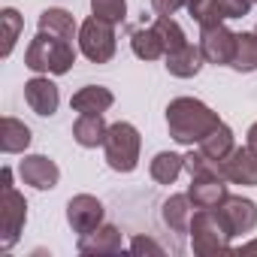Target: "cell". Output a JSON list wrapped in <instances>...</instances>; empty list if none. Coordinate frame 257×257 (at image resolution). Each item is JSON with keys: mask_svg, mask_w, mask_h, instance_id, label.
Listing matches in <instances>:
<instances>
[{"mask_svg": "<svg viewBox=\"0 0 257 257\" xmlns=\"http://www.w3.org/2000/svg\"><path fill=\"white\" fill-rule=\"evenodd\" d=\"M19 176H22L25 185L37 188V191H52V188L58 185V179H61V170H58V164H55L52 158H46V155H28V158L19 164Z\"/></svg>", "mask_w": 257, "mask_h": 257, "instance_id": "9c48e42d", "label": "cell"}, {"mask_svg": "<svg viewBox=\"0 0 257 257\" xmlns=\"http://www.w3.org/2000/svg\"><path fill=\"white\" fill-rule=\"evenodd\" d=\"M140 149H143V140H140V131L134 124H127V121L109 124L103 152H106V164L115 173H134L140 164Z\"/></svg>", "mask_w": 257, "mask_h": 257, "instance_id": "277c9868", "label": "cell"}, {"mask_svg": "<svg viewBox=\"0 0 257 257\" xmlns=\"http://www.w3.org/2000/svg\"><path fill=\"white\" fill-rule=\"evenodd\" d=\"M215 4L224 13V19H245L254 7V0H215Z\"/></svg>", "mask_w": 257, "mask_h": 257, "instance_id": "f1b7e54d", "label": "cell"}, {"mask_svg": "<svg viewBox=\"0 0 257 257\" xmlns=\"http://www.w3.org/2000/svg\"><path fill=\"white\" fill-rule=\"evenodd\" d=\"M131 251H137V254H143V251H152V254H161L164 248L155 242V239H146V236H137L134 242H131Z\"/></svg>", "mask_w": 257, "mask_h": 257, "instance_id": "4dcf8cb0", "label": "cell"}, {"mask_svg": "<svg viewBox=\"0 0 257 257\" xmlns=\"http://www.w3.org/2000/svg\"><path fill=\"white\" fill-rule=\"evenodd\" d=\"M79 49L91 64H106L115 55V25L91 16L79 28Z\"/></svg>", "mask_w": 257, "mask_h": 257, "instance_id": "8992f818", "label": "cell"}, {"mask_svg": "<svg viewBox=\"0 0 257 257\" xmlns=\"http://www.w3.org/2000/svg\"><path fill=\"white\" fill-rule=\"evenodd\" d=\"M155 31L161 34V40H164V49H167V52H176V49H182V46L188 43L185 31L179 28V22H176L173 16H158V19H155Z\"/></svg>", "mask_w": 257, "mask_h": 257, "instance_id": "484cf974", "label": "cell"}, {"mask_svg": "<svg viewBox=\"0 0 257 257\" xmlns=\"http://www.w3.org/2000/svg\"><path fill=\"white\" fill-rule=\"evenodd\" d=\"M218 124H221L218 112H212L197 97H176L167 106V127L179 146H194V143L200 146Z\"/></svg>", "mask_w": 257, "mask_h": 257, "instance_id": "6da1fadb", "label": "cell"}, {"mask_svg": "<svg viewBox=\"0 0 257 257\" xmlns=\"http://www.w3.org/2000/svg\"><path fill=\"white\" fill-rule=\"evenodd\" d=\"M0 25H4V49H0V55L10 58L13 49H16V40H19V34L25 28V22H22V16L16 10H4V13H0Z\"/></svg>", "mask_w": 257, "mask_h": 257, "instance_id": "4316f807", "label": "cell"}, {"mask_svg": "<svg viewBox=\"0 0 257 257\" xmlns=\"http://www.w3.org/2000/svg\"><path fill=\"white\" fill-rule=\"evenodd\" d=\"M194 209H197V206L191 203V197H188V194H173V197L164 203L161 218H164V224H167L173 233H188V230H191Z\"/></svg>", "mask_w": 257, "mask_h": 257, "instance_id": "e0dca14e", "label": "cell"}, {"mask_svg": "<svg viewBox=\"0 0 257 257\" xmlns=\"http://www.w3.org/2000/svg\"><path fill=\"white\" fill-rule=\"evenodd\" d=\"M233 49H236V34L227 31L224 22L200 28V52H203V58H206L209 64H215V67H230Z\"/></svg>", "mask_w": 257, "mask_h": 257, "instance_id": "52a82bcc", "label": "cell"}, {"mask_svg": "<svg viewBox=\"0 0 257 257\" xmlns=\"http://www.w3.org/2000/svg\"><path fill=\"white\" fill-rule=\"evenodd\" d=\"M242 251H257V239H254V242H248V245H245Z\"/></svg>", "mask_w": 257, "mask_h": 257, "instance_id": "836d02e7", "label": "cell"}, {"mask_svg": "<svg viewBox=\"0 0 257 257\" xmlns=\"http://www.w3.org/2000/svg\"><path fill=\"white\" fill-rule=\"evenodd\" d=\"M40 31H46V34H52V37H61V40L73 43L76 34H79V25H76V19H73L67 10L52 7V10H46V13L40 16Z\"/></svg>", "mask_w": 257, "mask_h": 257, "instance_id": "ffe728a7", "label": "cell"}, {"mask_svg": "<svg viewBox=\"0 0 257 257\" xmlns=\"http://www.w3.org/2000/svg\"><path fill=\"white\" fill-rule=\"evenodd\" d=\"M185 170L191 173V179H197V176H218V179H224V164L209 158V155H203L200 149L185 155Z\"/></svg>", "mask_w": 257, "mask_h": 257, "instance_id": "d4e9b609", "label": "cell"}, {"mask_svg": "<svg viewBox=\"0 0 257 257\" xmlns=\"http://www.w3.org/2000/svg\"><path fill=\"white\" fill-rule=\"evenodd\" d=\"M112 103H115V97H112V91L103 88V85H85V88H79V91L73 94V100H70V106H73L79 115H103Z\"/></svg>", "mask_w": 257, "mask_h": 257, "instance_id": "9a60e30c", "label": "cell"}, {"mask_svg": "<svg viewBox=\"0 0 257 257\" xmlns=\"http://www.w3.org/2000/svg\"><path fill=\"white\" fill-rule=\"evenodd\" d=\"M221 164H224V179L227 182L245 185V188H254L257 185V152L251 146L233 149Z\"/></svg>", "mask_w": 257, "mask_h": 257, "instance_id": "8fae6325", "label": "cell"}, {"mask_svg": "<svg viewBox=\"0 0 257 257\" xmlns=\"http://www.w3.org/2000/svg\"><path fill=\"white\" fill-rule=\"evenodd\" d=\"M76 248H79V254H118L124 248V239L115 224H100L97 230L79 236Z\"/></svg>", "mask_w": 257, "mask_h": 257, "instance_id": "5bb4252c", "label": "cell"}, {"mask_svg": "<svg viewBox=\"0 0 257 257\" xmlns=\"http://www.w3.org/2000/svg\"><path fill=\"white\" fill-rule=\"evenodd\" d=\"M233 149H236V146H233V131H230L224 121L215 127V131H212L203 143H200V152L209 155V158H215V161H224Z\"/></svg>", "mask_w": 257, "mask_h": 257, "instance_id": "cb8c5ba5", "label": "cell"}, {"mask_svg": "<svg viewBox=\"0 0 257 257\" xmlns=\"http://www.w3.org/2000/svg\"><path fill=\"white\" fill-rule=\"evenodd\" d=\"M230 236H242V233H251L257 227V206L254 200H245V197H227L221 206H218Z\"/></svg>", "mask_w": 257, "mask_h": 257, "instance_id": "30bf717a", "label": "cell"}, {"mask_svg": "<svg viewBox=\"0 0 257 257\" xmlns=\"http://www.w3.org/2000/svg\"><path fill=\"white\" fill-rule=\"evenodd\" d=\"M131 49H134V55L143 58V61H158V58L167 55L164 40H161V34L155 31V25H152V28H137V31L131 34Z\"/></svg>", "mask_w": 257, "mask_h": 257, "instance_id": "44dd1931", "label": "cell"}, {"mask_svg": "<svg viewBox=\"0 0 257 257\" xmlns=\"http://www.w3.org/2000/svg\"><path fill=\"white\" fill-rule=\"evenodd\" d=\"M149 170H152V179L158 185H173L182 176V170H185V158L182 155H173V152H158Z\"/></svg>", "mask_w": 257, "mask_h": 257, "instance_id": "603a6c76", "label": "cell"}, {"mask_svg": "<svg viewBox=\"0 0 257 257\" xmlns=\"http://www.w3.org/2000/svg\"><path fill=\"white\" fill-rule=\"evenodd\" d=\"M191 248L194 254L200 257H209V254H221V251H230V230L221 218L218 209H197L194 218H191Z\"/></svg>", "mask_w": 257, "mask_h": 257, "instance_id": "5b68a950", "label": "cell"}, {"mask_svg": "<svg viewBox=\"0 0 257 257\" xmlns=\"http://www.w3.org/2000/svg\"><path fill=\"white\" fill-rule=\"evenodd\" d=\"M25 103L43 115V118H52L58 112V103H61V94H58V85L49 79V76H34L31 82H25Z\"/></svg>", "mask_w": 257, "mask_h": 257, "instance_id": "7c38bea8", "label": "cell"}, {"mask_svg": "<svg viewBox=\"0 0 257 257\" xmlns=\"http://www.w3.org/2000/svg\"><path fill=\"white\" fill-rule=\"evenodd\" d=\"M67 221H70L73 233L85 236V233H91L103 224V203L91 194H76L67 203Z\"/></svg>", "mask_w": 257, "mask_h": 257, "instance_id": "ba28073f", "label": "cell"}, {"mask_svg": "<svg viewBox=\"0 0 257 257\" xmlns=\"http://www.w3.org/2000/svg\"><path fill=\"white\" fill-rule=\"evenodd\" d=\"M76 64V49L73 43L61 40V37H52L46 31H40L28 52H25V67L34 70V73H55V76H64L70 73V67Z\"/></svg>", "mask_w": 257, "mask_h": 257, "instance_id": "7a4b0ae2", "label": "cell"}, {"mask_svg": "<svg viewBox=\"0 0 257 257\" xmlns=\"http://www.w3.org/2000/svg\"><path fill=\"white\" fill-rule=\"evenodd\" d=\"M254 4H257V0H254Z\"/></svg>", "mask_w": 257, "mask_h": 257, "instance_id": "d590c367", "label": "cell"}, {"mask_svg": "<svg viewBox=\"0 0 257 257\" xmlns=\"http://www.w3.org/2000/svg\"><path fill=\"white\" fill-rule=\"evenodd\" d=\"M224 182L227 179H218V176H197V179H191V188H188L191 203L197 209H218L230 197Z\"/></svg>", "mask_w": 257, "mask_h": 257, "instance_id": "4fadbf2b", "label": "cell"}, {"mask_svg": "<svg viewBox=\"0 0 257 257\" xmlns=\"http://www.w3.org/2000/svg\"><path fill=\"white\" fill-rule=\"evenodd\" d=\"M164 61H167V70H170V76H179V79H191V76H197L200 73V67H203V52H200V46H191V43H185L182 49H176V52H167L164 55Z\"/></svg>", "mask_w": 257, "mask_h": 257, "instance_id": "2e32d148", "label": "cell"}, {"mask_svg": "<svg viewBox=\"0 0 257 257\" xmlns=\"http://www.w3.org/2000/svg\"><path fill=\"white\" fill-rule=\"evenodd\" d=\"M0 248L4 251H10L16 242H19V236H22V230H25V221H28V200H25V194H19L16 188H13V170L10 167H4V173H0Z\"/></svg>", "mask_w": 257, "mask_h": 257, "instance_id": "3957f363", "label": "cell"}, {"mask_svg": "<svg viewBox=\"0 0 257 257\" xmlns=\"http://www.w3.org/2000/svg\"><path fill=\"white\" fill-rule=\"evenodd\" d=\"M91 13L109 25H121L127 16V4L124 0H91Z\"/></svg>", "mask_w": 257, "mask_h": 257, "instance_id": "83f0119b", "label": "cell"}, {"mask_svg": "<svg viewBox=\"0 0 257 257\" xmlns=\"http://www.w3.org/2000/svg\"><path fill=\"white\" fill-rule=\"evenodd\" d=\"M31 127L13 115H7L4 121H0V149H4L7 155H19L31 146Z\"/></svg>", "mask_w": 257, "mask_h": 257, "instance_id": "ac0fdd59", "label": "cell"}, {"mask_svg": "<svg viewBox=\"0 0 257 257\" xmlns=\"http://www.w3.org/2000/svg\"><path fill=\"white\" fill-rule=\"evenodd\" d=\"M185 7V0H152V10L158 16H176Z\"/></svg>", "mask_w": 257, "mask_h": 257, "instance_id": "f546056e", "label": "cell"}, {"mask_svg": "<svg viewBox=\"0 0 257 257\" xmlns=\"http://www.w3.org/2000/svg\"><path fill=\"white\" fill-rule=\"evenodd\" d=\"M206 4H209V0H185V10H188V13H191V19L197 22V16L203 13V7H206Z\"/></svg>", "mask_w": 257, "mask_h": 257, "instance_id": "1f68e13d", "label": "cell"}, {"mask_svg": "<svg viewBox=\"0 0 257 257\" xmlns=\"http://www.w3.org/2000/svg\"><path fill=\"white\" fill-rule=\"evenodd\" d=\"M233 70L239 73H254L257 70V34H236V49H233V61H230Z\"/></svg>", "mask_w": 257, "mask_h": 257, "instance_id": "7402d4cb", "label": "cell"}, {"mask_svg": "<svg viewBox=\"0 0 257 257\" xmlns=\"http://www.w3.org/2000/svg\"><path fill=\"white\" fill-rule=\"evenodd\" d=\"M106 131H109V124L103 121V115H79L73 124V140L82 149H97V146H103Z\"/></svg>", "mask_w": 257, "mask_h": 257, "instance_id": "d6986e66", "label": "cell"}, {"mask_svg": "<svg viewBox=\"0 0 257 257\" xmlns=\"http://www.w3.org/2000/svg\"><path fill=\"white\" fill-rule=\"evenodd\" d=\"M248 146L257 152V124H251V127H248Z\"/></svg>", "mask_w": 257, "mask_h": 257, "instance_id": "d6a6232c", "label": "cell"}, {"mask_svg": "<svg viewBox=\"0 0 257 257\" xmlns=\"http://www.w3.org/2000/svg\"><path fill=\"white\" fill-rule=\"evenodd\" d=\"M254 34H257V28H254Z\"/></svg>", "mask_w": 257, "mask_h": 257, "instance_id": "e575fe53", "label": "cell"}]
</instances>
